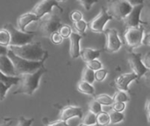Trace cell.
Returning <instances> with one entry per match:
<instances>
[{"label": "cell", "mask_w": 150, "mask_h": 126, "mask_svg": "<svg viewBox=\"0 0 150 126\" xmlns=\"http://www.w3.org/2000/svg\"><path fill=\"white\" fill-rule=\"evenodd\" d=\"M8 49L15 55L32 61H45L48 53L45 51L40 43H27L23 46H9Z\"/></svg>", "instance_id": "6da1fadb"}, {"label": "cell", "mask_w": 150, "mask_h": 126, "mask_svg": "<svg viewBox=\"0 0 150 126\" xmlns=\"http://www.w3.org/2000/svg\"><path fill=\"white\" fill-rule=\"evenodd\" d=\"M0 126H9V123H3V124H0Z\"/></svg>", "instance_id": "f6af8a7d"}, {"label": "cell", "mask_w": 150, "mask_h": 126, "mask_svg": "<svg viewBox=\"0 0 150 126\" xmlns=\"http://www.w3.org/2000/svg\"><path fill=\"white\" fill-rule=\"evenodd\" d=\"M0 82H4L6 85H9L10 87L18 84V76H14V77H11V76H6L4 74H2L0 72Z\"/></svg>", "instance_id": "7402d4cb"}, {"label": "cell", "mask_w": 150, "mask_h": 126, "mask_svg": "<svg viewBox=\"0 0 150 126\" xmlns=\"http://www.w3.org/2000/svg\"><path fill=\"white\" fill-rule=\"evenodd\" d=\"M7 51H8V48L6 46H0V55L1 54H6L7 53Z\"/></svg>", "instance_id": "ee69618b"}, {"label": "cell", "mask_w": 150, "mask_h": 126, "mask_svg": "<svg viewBox=\"0 0 150 126\" xmlns=\"http://www.w3.org/2000/svg\"><path fill=\"white\" fill-rule=\"evenodd\" d=\"M105 49L107 53H114L117 52L121 45L122 42L120 41L118 32L115 29H108L105 32Z\"/></svg>", "instance_id": "30bf717a"}, {"label": "cell", "mask_w": 150, "mask_h": 126, "mask_svg": "<svg viewBox=\"0 0 150 126\" xmlns=\"http://www.w3.org/2000/svg\"><path fill=\"white\" fill-rule=\"evenodd\" d=\"M69 18H70V20L74 23V22H76V21L83 19V14L79 11H73L70 12Z\"/></svg>", "instance_id": "e575fe53"}, {"label": "cell", "mask_w": 150, "mask_h": 126, "mask_svg": "<svg viewBox=\"0 0 150 126\" xmlns=\"http://www.w3.org/2000/svg\"><path fill=\"white\" fill-rule=\"evenodd\" d=\"M142 44H144L146 46H149L150 45V32L149 30H144L143 31Z\"/></svg>", "instance_id": "f35d334b"}, {"label": "cell", "mask_w": 150, "mask_h": 126, "mask_svg": "<svg viewBox=\"0 0 150 126\" xmlns=\"http://www.w3.org/2000/svg\"><path fill=\"white\" fill-rule=\"evenodd\" d=\"M10 42V34L5 28L0 29V46H8Z\"/></svg>", "instance_id": "484cf974"}, {"label": "cell", "mask_w": 150, "mask_h": 126, "mask_svg": "<svg viewBox=\"0 0 150 126\" xmlns=\"http://www.w3.org/2000/svg\"><path fill=\"white\" fill-rule=\"evenodd\" d=\"M109 118H110V124L115 125L121 122L124 119V115L121 112H117L113 111L109 114Z\"/></svg>", "instance_id": "83f0119b"}, {"label": "cell", "mask_w": 150, "mask_h": 126, "mask_svg": "<svg viewBox=\"0 0 150 126\" xmlns=\"http://www.w3.org/2000/svg\"><path fill=\"white\" fill-rule=\"evenodd\" d=\"M150 53H148L147 54H145V56H143V60L142 61V63H143V65L148 68V69H149L150 68Z\"/></svg>", "instance_id": "b9f144b4"}, {"label": "cell", "mask_w": 150, "mask_h": 126, "mask_svg": "<svg viewBox=\"0 0 150 126\" xmlns=\"http://www.w3.org/2000/svg\"><path fill=\"white\" fill-rule=\"evenodd\" d=\"M79 126H98V125H83V124H81Z\"/></svg>", "instance_id": "bcb514c9"}, {"label": "cell", "mask_w": 150, "mask_h": 126, "mask_svg": "<svg viewBox=\"0 0 150 126\" xmlns=\"http://www.w3.org/2000/svg\"><path fill=\"white\" fill-rule=\"evenodd\" d=\"M55 1H57V2L59 3V2H63L64 0H55Z\"/></svg>", "instance_id": "7dc6e473"}, {"label": "cell", "mask_w": 150, "mask_h": 126, "mask_svg": "<svg viewBox=\"0 0 150 126\" xmlns=\"http://www.w3.org/2000/svg\"><path fill=\"white\" fill-rule=\"evenodd\" d=\"M128 62H129V65L131 67V69L133 70V73H134L138 78L146 75L147 72L149 71V69H148L143 65V63L142 61V54L141 53H129Z\"/></svg>", "instance_id": "7c38bea8"}, {"label": "cell", "mask_w": 150, "mask_h": 126, "mask_svg": "<svg viewBox=\"0 0 150 126\" xmlns=\"http://www.w3.org/2000/svg\"><path fill=\"white\" fill-rule=\"evenodd\" d=\"M35 20H39V18L33 12L24 13L21 16H19L18 18V28L20 29L21 32H25V28L26 27V25L28 24H30L31 22L35 21Z\"/></svg>", "instance_id": "e0dca14e"}, {"label": "cell", "mask_w": 150, "mask_h": 126, "mask_svg": "<svg viewBox=\"0 0 150 126\" xmlns=\"http://www.w3.org/2000/svg\"><path fill=\"white\" fill-rule=\"evenodd\" d=\"M47 72V69L42 67L37 71L31 74H23L18 75V87L13 92L14 95L25 94L32 96L34 91L39 88V83L41 76Z\"/></svg>", "instance_id": "7a4b0ae2"}, {"label": "cell", "mask_w": 150, "mask_h": 126, "mask_svg": "<svg viewBox=\"0 0 150 126\" xmlns=\"http://www.w3.org/2000/svg\"><path fill=\"white\" fill-rule=\"evenodd\" d=\"M132 6L125 0H108L106 12L112 18L122 20L131 11Z\"/></svg>", "instance_id": "277c9868"}, {"label": "cell", "mask_w": 150, "mask_h": 126, "mask_svg": "<svg viewBox=\"0 0 150 126\" xmlns=\"http://www.w3.org/2000/svg\"><path fill=\"white\" fill-rule=\"evenodd\" d=\"M143 7V4L132 6L131 11L126 15V17L122 19L126 27H137L140 25V24H142V21L141 20V13Z\"/></svg>", "instance_id": "8fae6325"}, {"label": "cell", "mask_w": 150, "mask_h": 126, "mask_svg": "<svg viewBox=\"0 0 150 126\" xmlns=\"http://www.w3.org/2000/svg\"><path fill=\"white\" fill-rule=\"evenodd\" d=\"M114 102H121V103H126L129 101L128 96H127V94L124 91H119L117 92L114 96L112 97Z\"/></svg>", "instance_id": "1f68e13d"}, {"label": "cell", "mask_w": 150, "mask_h": 126, "mask_svg": "<svg viewBox=\"0 0 150 126\" xmlns=\"http://www.w3.org/2000/svg\"><path fill=\"white\" fill-rule=\"evenodd\" d=\"M111 19H112V18L110 15H108L105 8L102 7L99 13L94 18H92L88 23L87 25L91 32H97V33H102L104 32V28H105V24Z\"/></svg>", "instance_id": "ba28073f"}, {"label": "cell", "mask_w": 150, "mask_h": 126, "mask_svg": "<svg viewBox=\"0 0 150 126\" xmlns=\"http://www.w3.org/2000/svg\"><path fill=\"white\" fill-rule=\"evenodd\" d=\"M82 81L83 82H86L90 84H92L95 81V78H94V71L88 68H85L83 72V75H82Z\"/></svg>", "instance_id": "44dd1931"}, {"label": "cell", "mask_w": 150, "mask_h": 126, "mask_svg": "<svg viewBox=\"0 0 150 126\" xmlns=\"http://www.w3.org/2000/svg\"><path fill=\"white\" fill-rule=\"evenodd\" d=\"M102 53L101 49H91V48H83V50H80V56L82 57L83 61H84L85 62L91 61V60H95L97 58H98L100 56V53Z\"/></svg>", "instance_id": "ac0fdd59"}, {"label": "cell", "mask_w": 150, "mask_h": 126, "mask_svg": "<svg viewBox=\"0 0 150 126\" xmlns=\"http://www.w3.org/2000/svg\"><path fill=\"white\" fill-rule=\"evenodd\" d=\"M112 106V110L117 112H122L126 108L125 103H121V102H113Z\"/></svg>", "instance_id": "74e56055"}, {"label": "cell", "mask_w": 150, "mask_h": 126, "mask_svg": "<svg viewBox=\"0 0 150 126\" xmlns=\"http://www.w3.org/2000/svg\"><path fill=\"white\" fill-rule=\"evenodd\" d=\"M82 124L86 125H97V115H95L94 113L89 111L85 117L83 118Z\"/></svg>", "instance_id": "cb8c5ba5"}, {"label": "cell", "mask_w": 150, "mask_h": 126, "mask_svg": "<svg viewBox=\"0 0 150 126\" xmlns=\"http://www.w3.org/2000/svg\"><path fill=\"white\" fill-rule=\"evenodd\" d=\"M137 78V75L133 72L120 75L115 80V86L120 91H128V85Z\"/></svg>", "instance_id": "4fadbf2b"}, {"label": "cell", "mask_w": 150, "mask_h": 126, "mask_svg": "<svg viewBox=\"0 0 150 126\" xmlns=\"http://www.w3.org/2000/svg\"><path fill=\"white\" fill-rule=\"evenodd\" d=\"M86 68H90V69H91V70H98V69H100V68H102V63L99 61H98L97 59H95V60H91V61H87L86 62Z\"/></svg>", "instance_id": "4dcf8cb0"}, {"label": "cell", "mask_w": 150, "mask_h": 126, "mask_svg": "<svg viewBox=\"0 0 150 126\" xmlns=\"http://www.w3.org/2000/svg\"><path fill=\"white\" fill-rule=\"evenodd\" d=\"M33 122V118L26 119L23 117H20L17 119V121L13 124L12 122L9 123V126H31Z\"/></svg>", "instance_id": "4316f807"}, {"label": "cell", "mask_w": 150, "mask_h": 126, "mask_svg": "<svg viewBox=\"0 0 150 126\" xmlns=\"http://www.w3.org/2000/svg\"><path fill=\"white\" fill-rule=\"evenodd\" d=\"M89 111L92 113H94L95 115H98V113H100L102 111V108H101V104L99 103H98L95 99L91 100V102L89 104Z\"/></svg>", "instance_id": "f546056e"}, {"label": "cell", "mask_w": 150, "mask_h": 126, "mask_svg": "<svg viewBox=\"0 0 150 126\" xmlns=\"http://www.w3.org/2000/svg\"><path fill=\"white\" fill-rule=\"evenodd\" d=\"M11 87L9 85L4 84V82H0V101H3L5 98L7 90L10 89Z\"/></svg>", "instance_id": "d590c367"}, {"label": "cell", "mask_w": 150, "mask_h": 126, "mask_svg": "<svg viewBox=\"0 0 150 126\" xmlns=\"http://www.w3.org/2000/svg\"><path fill=\"white\" fill-rule=\"evenodd\" d=\"M150 101L149 99H147V102H146V104H145V114H146V117H147V120H148V123L150 122Z\"/></svg>", "instance_id": "60d3db41"}, {"label": "cell", "mask_w": 150, "mask_h": 126, "mask_svg": "<svg viewBox=\"0 0 150 126\" xmlns=\"http://www.w3.org/2000/svg\"><path fill=\"white\" fill-rule=\"evenodd\" d=\"M126 2H127L131 6H135L141 4H143L144 0H125Z\"/></svg>", "instance_id": "7bdbcfd3"}, {"label": "cell", "mask_w": 150, "mask_h": 126, "mask_svg": "<svg viewBox=\"0 0 150 126\" xmlns=\"http://www.w3.org/2000/svg\"><path fill=\"white\" fill-rule=\"evenodd\" d=\"M107 74H108V72L106 69L100 68L98 70H96V72L94 73V78L98 82H103L105 80V78L106 77Z\"/></svg>", "instance_id": "d6a6232c"}, {"label": "cell", "mask_w": 150, "mask_h": 126, "mask_svg": "<svg viewBox=\"0 0 150 126\" xmlns=\"http://www.w3.org/2000/svg\"><path fill=\"white\" fill-rule=\"evenodd\" d=\"M77 2L83 7L85 11H90L92 4L98 2V0H77Z\"/></svg>", "instance_id": "836d02e7"}, {"label": "cell", "mask_w": 150, "mask_h": 126, "mask_svg": "<svg viewBox=\"0 0 150 126\" xmlns=\"http://www.w3.org/2000/svg\"><path fill=\"white\" fill-rule=\"evenodd\" d=\"M73 26H74V28L76 29V31L77 32L78 34L83 36V35H84V32H85V30H86V28H87V23H86L84 20L81 19V20H79V21L74 22V23H73Z\"/></svg>", "instance_id": "d4e9b609"}, {"label": "cell", "mask_w": 150, "mask_h": 126, "mask_svg": "<svg viewBox=\"0 0 150 126\" xmlns=\"http://www.w3.org/2000/svg\"><path fill=\"white\" fill-rule=\"evenodd\" d=\"M82 35L77 32H71L69 35V54L72 59H76L80 56V40Z\"/></svg>", "instance_id": "5bb4252c"}, {"label": "cell", "mask_w": 150, "mask_h": 126, "mask_svg": "<svg viewBox=\"0 0 150 126\" xmlns=\"http://www.w3.org/2000/svg\"><path fill=\"white\" fill-rule=\"evenodd\" d=\"M50 39H51V41L54 43V44H55V45H59V44H61L62 42V36L59 34V32H54V33H52V35L50 36Z\"/></svg>", "instance_id": "8d00e7d4"}, {"label": "cell", "mask_w": 150, "mask_h": 126, "mask_svg": "<svg viewBox=\"0 0 150 126\" xmlns=\"http://www.w3.org/2000/svg\"><path fill=\"white\" fill-rule=\"evenodd\" d=\"M82 118L83 117V111L80 107L75 106H67L63 108L60 114V120L67 121L72 118Z\"/></svg>", "instance_id": "9a60e30c"}, {"label": "cell", "mask_w": 150, "mask_h": 126, "mask_svg": "<svg viewBox=\"0 0 150 126\" xmlns=\"http://www.w3.org/2000/svg\"><path fill=\"white\" fill-rule=\"evenodd\" d=\"M0 72L6 76L14 77L17 76L14 71V68L11 61L7 56V54L0 55Z\"/></svg>", "instance_id": "2e32d148"}, {"label": "cell", "mask_w": 150, "mask_h": 126, "mask_svg": "<svg viewBox=\"0 0 150 126\" xmlns=\"http://www.w3.org/2000/svg\"><path fill=\"white\" fill-rule=\"evenodd\" d=\"M77 89H78L79 92H81L83 94H85V95L93 96L95 94V89L91 86V84H90V83H88L86 82H83V81H81V82H78Z\"/></svg>", "instance_id": "d6986e66"}, {"label": "cell", "mask_w": 150, "mask_h": 126, "mask_svg": "<svg viewBox=\"0 0 150 126\" xmlns=\"http://www.w3.org/2000/svg\"><path fill=\"white\" fill-rule=\"evenodd\" d=\"M7 56L10 58V60L12 62L14 71L17 76L19 75L23 74H31L35 71H37L39 68L44 67V62L45 61H27L25 59H22L17 55H15L12 52H11L9 49L7 51Z\"/></svg>", "instance_id": "3957f363"}, {"label": "cell", "mask_w": 150, "mask_h": 126, "mask_svg": "<svg viewBox=\"0 0 150 126\" xmlns=\"http://www.w3.org/2000/svg\"><path fill=\"white\" fill-rule=\"evenodd\" d=\"M53 7H57L60 11H62V7L60 6L59 3L55 0H41L38 4L34 5V7L32 10V12L37 16V18L40 19L42 18L45 14L50 13Z\"/></svg>", "instance_id": "9c48e42d"}, {"label": "cell", "mask_w": 150, "mask_h": 126, "mask_svg": "<svg viewBox=\"0 0 150 126\" xmlns=\"http://www.w3.org/2000/svg\"><path fill=\"white\" fill-rule=\"evenodd\" d=\"M62 25V24L60 18L56 14L51 13L47 19L41 21L39 25L38 31L35 33H38L40 34V36L45 38H50L52 33H54V32H58Z\"/></svg>", "instance_id": "5b68a950"}, {"label": "cell", "mask_w": 150, "mask_h": 126, "mask_svg": "<svg viewBox=\"0 0 150 126\" xmlns=\"http://www.w3.org/2000/svg\"><path fill=\"white\" fill-rule=\"evenodd\" d=\"M58 32L59 34L62 36V39H67L69 37V35L71 34L72 32V30H71V27L67 25H62L58 30Z\"/></svg>", "instance_id": "f1b7e54d"}, {"label": "cell", "mask_w": 150, "mask_h": 126, "mask_svg": "<svg viewBox=\"0 0 150 126\" xmlns=\"http://www.w3.org/2000/svg\"><path fill=\"white\" fill-rule=\"evenodd\" d=\"M47 126H69V124L66 121H62V120H56L51 123L47 124Z\"/></svg>", "instance_id": "ab89813d"}, {"label": "cell", "mask_w": 150, "mask_h": 126, "mask_svg": "<svg viewBox=\"0 0 150 126\" xmlns=\"http://www.w3.org/2000/svg\"><path fill=\"white\" fill-rule=\"evenodd\" d=\"M144 28L142 25L137 27H128L124 32V40L130 48H134L142 44Z\"/></svg>", "instance_id": "52a82bcc"}, {"label": "cell", "mask_w": 150, "mask_h": 126, "mask_svg": "<svg viewBox=\"0 0 150 126\" xmlns=\"http://www.w3.org/2000/svg\"><path fill=\"white\" fill-rule=\"evenodd\" d=\"M5 28L10 34V42L9 46H23L33 41L35 32H25L17 30L12 25L7 24L4 27Z\"/></svg>", "instance_id": "8992f818"}, {"label": "cell", "mask_w": 150, "mask_h": 126, "mask_svg": "<svg viewBox=\"0 0 150 126\" xmlns=\"http://www.w3.org/2000/svg\"><path fill=\"white\" fill-rule=\"evenodd\" d=\"M110 124L109 114L101 111L97 115V125L98 126H106Z\"/></svg>", "instance_id": "ffe728a7"}, {"label": "cell", "mask_w": 150, "mask_h": 126, "mask_svg": "<svg viewBox=\"0 0 150 126\" xmlns=\"http://www.w3.org/2000/svg\"><path fill=\"white\" fill-rule=\"evenodd\" d=\"M98 103H99L101 105H112L113 103V99L112 97H111L108 95H98L97 96H95L94 98Z\"/></svg>", "instance_id": "603a6c76"}]
</instances>
